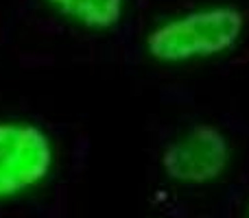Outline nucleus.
<instances>
[{"label": "nucleus", "mask_w": 249, "mask_h": 218, "mask_svg": "<svg viewBox=\"0 0 249 218\" xmlns=\"http://www.w3.org/2000/svg\"><path fill=\"white\" fill-rule=\"evenodd\" d=\"M53 142L31 122L0 120V199L37 185L51 172Z\"/></svg>", "instance_id": "2"}, {"label": "nucleus", "mask_w": 249, "mask_h": 218, "mask_svg": "<svg viewBox=\"0 0 249 218\" xmlns=\"http://www.w3.org/2000/svg\"><path fill=\"white\" fill-rule=\"evenodd\" d=\"M245 31V13L230 4L195 9L158 24L146 35V50L162 64H186L234 48Z\"/></svg>", "instance_id": "1"}, {"label": "nucleus", "mask_w": 249, "mask_h": 218, "mask_svg": "<svg viewBox=\"0 0 249 218\" xmlns=\"http://www.w3.org/2000/svg\"><path fill=\"white\" fill-rule=\"evenodd\" d=\"M61 16L96 31L112 29L123 17V0H48Z\"/></svg>", "instance_id": "4"}, {"label": "nucleus", "mask_w": 249, "mask_h": 218, "mask_svg": "<svg viewBox=\"0 0 249 218\" xmlns=\"http://www.w3.org/2000/svg\"><path fill=\"white\" fill-rule=\"evenodd\" d=\"M230 164V142L216 124L199 122L164 149L162 168L179 184H208L219 179Z\"/></svg>", "instance_id": "3"}]
</instances>
